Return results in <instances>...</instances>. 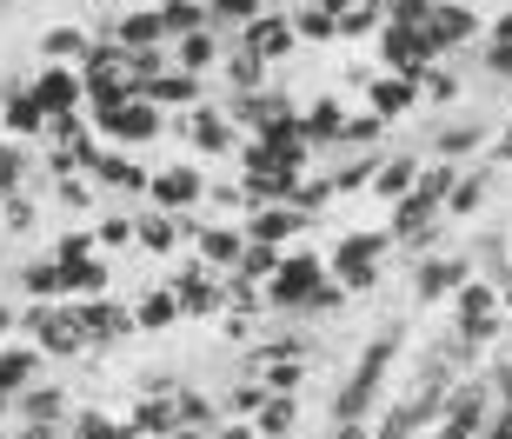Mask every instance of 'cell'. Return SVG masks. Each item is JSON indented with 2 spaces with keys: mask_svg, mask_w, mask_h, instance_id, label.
<instances>
[{
  "mask_svg": "<svg viewBox=\"0 0 512 439\" xmlns=\"http://www.w3.org/2000/svg\"><path fill=\"white\" fill-rule=\"evenodd\" d=\"M20 333H27L47 360H74L80 346H87V333H80V320H74V306H54V300L20 306Z\"/></svg>",
  "mask_w": 512,
  "mask_h": 439,
  "instance_id": "1",
  "label": "cell"
},
{
  "mask_svg": "<svg viewBox=\"0 0 512 439\" xmlns=\"http://www.w3.org/2000/svg\"><path fill=\"white\" fill-rule=\"evenodd\" d=\"M94 120H100L114 140H153V134H160V100H147V94L94 100Z\"/></svg>",
  "mask_w": 512,
  "mask_h": 439,
  "instance_id": "2",
  "label": "cell"
},
{
  "mask_svg": "<svg viewBox=\"0 0 512 439\" xmlns=\"http://www.w3.org/2000/svg\"><path fill=\"white\" fill-rule=\"evenodd\" d=\"M486 406H493V386H453L446 393V406H439V433L433 439H473L486 433Z\"/></svg>",
  "mask_w": 512,
  "mask_h": 439,
  "instance_id": "3",
  "label": "cell"
},
{
  "mask_svg": "<svg viewBox=\"0 0 512 439\" xmlns=\"http://www.w3.org/2000/svg\"><path fill=\"white\" fill-rule=\"evenodd\" d=\"M386 240H393V233H353V240L333 253V280H340L346 293L373 287V280H380V253H386Z\"/></svg>",
  "mask_w": 512,
  "mask_h": 439,
  "instance_id": "4",
  "label": "cell"
},
{
  "mask_svg": "<svg viewBox=\"0 0 512 439\" xmlns=\"http://www.w3.org/2000/svg\"><path fill=\"white\" fill-rule=\"evenodd\" d=\"M499 313H506V300H499L493 287L466 280V287H459V313H453V326H459V333H473V340L486 346V340L499 333Z\"/></svg>",
  "mask_w": 512,
  "mask_h": 439,
  "instance_id": "5",
  "label": "cell"
},
{
  "mask_svg": "<svg viewBox=\"0 0 512 439\" xmlns=\"http://www.w3.org/2000/svg\"><path fill=\"white\" fill-rule=\"evenodd\" d=\"M74 320H80V333H87V346H114V340H127L133 333V313H120L114 300H74Z\"/></svg>",
  "mask_w": 512,
  "mask_h": 439,
  "instance_id": "6",
  "label": "cell"
},
{
  "mask_svg": "<svg viewBox=\"0 0 512 439\" xmlns=\"http://www.w3.org/2000/svg\"><path fill=\"white\" fill-rule=\"evenodd\" d=\"M40 360H47V353H40L34 340L27 346H0V400H20V393L40 380Z\"/></svg>",
  "mask_w": 512,
  "mask_h": 439,
  "instance_id": "7",
  "label": "cell"
},
{
  "mask_svg": "<svg viewBox=\"0 0 512 439\" xmlns=\"http://www.w3.org/2000/svg\"><path fill=\"white\" fill-rule=\"evenodd\" d=\"M147 193H153V207H173V213H180V207H193L207 187H200V173H193V167H167V173H153Z\"/></svg>",
  "mask_w": 512,
  "mask_h": 439,
  "instance_id": "8",
  "label": "cell"
},
{
  "mask_svg": "<svg viewBox=\"0 0 512 439\" xmlns=\"http://www.w3.org/2000/svg\"><path fill=\"white\" fill-rule=\"evenodd\" d=\"M34 94H40V107H47L54 120H67L80 100H87V80H80V74H60V67H54V74H40Z\"/></svg>",
  "mask_w": 512,
  "mask_h": 439,
  "instance_id": "9",
  "label": "cell"
},
{
  "mask_svg": "<svg viewBox=\"0 0 512 439\" xmlns=\"http://www.w3.org/2000/svg\"><path fill=\"white\" fill-rule=\"evenodd\" d=\"M466 280H473V267H466V260H426L413 287H419V300H439V293H459Z\"/></svg>",
  "mask_w": 512,
  "mask_h": 439,
  "instance_id": "10",
  "label": "cell"
},
{
  "mask_svg": "<svg viewBox=\"0 0 512 439\" xmlns=\"http://www.w3.org/2000/svg\"><path fill=\"white\" fill-rule=\"evenodd\" d=\"M147 100H160V107H193L200 100V74H187V67H173V74H153L147 87H140Z\"/></svg>",
  "mask_w": 512,
  "mask_h": 439,
  "instance_id": "11",
  "label": "cell"
},
{
  "mask_svg": "<svg viewBox=\"0 0 512 439\" xmlns=\"http://www.w3.org/2000/svg\"><path fill=\"white\" fill-rule=\"evenodd\" d=\"M107 287V260H60V293L67 300H94Z\"/></svg>",
  "mask_w": 512,
  "mask_h": 439,
  "instance_id": "12",
  "label": "cell"
},
{
  "mask_svg": "<svg viewBox=\"0 0 512 439\" xmlns=\"http://www.w3.org/2000/svg\"><path fill=\"white\" fill-rule=\"evenodd\" d=\"M87 173H94V180H107V187H120V193H147L153 180L140 167H133V160H120V153H94V160H87Z\"/></svg>",
  "mask_w": 512,
  "mask_h": 439,
  "instance_id": "13",
  "label": "cell"
},
{
  "mask_svg": "<svg viewBox=\"0 0 512 439\" xmlns=\"http://www.w3.org/2000/svg\"><path fill=\"white\" fill-rule=\"evenodd\" d=\"M60 413H67V393H54V386H27L14 406V420H27V426H54Z\"/></svg>",
  "mask_w": 512,
  "mask_h": 439,
  "instance_id": "14",
  "label": "cell"
},
{
  "mask_svg": "<svg viewBox=\"0 0 512 439\" xmlns=\"http://www.w3.org/2000/svg\"><path fill=\"white\" fill-rule=\"evenodd\" d=\"M180 233H187V220H180L173 207H160V213H147V220H140V247H147V253H173V240H180Z\"/></svg>",
  "mask_w": 512,
  "mask_h": 439,
  "instance_id": "15",
  "label": "cell"
},
{
  "mask_svg": "<svg viewBox=\"0 0 512 439\" xmlns=\"http://www.w3.org/2000/svg\"><path fill=\"white\" fill-rule=\"evenodd\" d=\"M240 40H247V47H253L260 60H280L286 47H293V27H286V20H266V14H260V20H253V27H247Z\"/></svg>",
  "mask_w": 512,
  "mask_h": 439,
  "instance_id": "16",
  "label": "cell"
},
{
  "mask_svg": "<svg viewBox=\"0 0 512 439\" xmlns=\"http://www.w3.org/2000/svg\"><path fill=\"white\" fill-rule=\"evenodd\" d=\"M220 60V40L200 27V34H180L173 40V67H187V74H200V67H213Z\"/></svg>",
  "mask_w": 512,
  "mask_h": 439,
  "instance_id": "17",
  "label": "cell"
},
{
  "mask_svg": "<svg viewBox=\"0 0 512 439\" xmlns=\"http://www.w3.org/2000/svg\"><path fill=\"white\" fill-rule=\"evenodd\" d=\"M47 107H40V94L34 87H27V94H14V87H7V127H14V134H40V127H47Z\"/></svg>",
  "mask_w": 512,
  "mask_h": 439,
  "instance_id": "18",
  "label": "cell"
},
{
  "mask_svg": "<svg viewBox=\"0 0 512 439\" xmlns=\"http://www.w3.org/2000/svg\"><path fill=\"white\" fill-rule=\"evenodd\" d=\"M14 287L27 293V300H54L60 293V260H27V267L14 273Z\"/></svg>",
  "mask_w": 512,
  "mask_h": 439,
  "instance_id": "19",
  "label": "cell"
},
{
  "mask_svg": "<svg viewBox=\"0 0 512 439\" xmlns=\"http://www.w3.org/2000/svg\"><path fill=\"white\" fill-rule=\"evenodd\" d=\"M160 34H167V20H160V14H120L114 20L120 47H160Z\"/></svg>",
  "mask_w": 512,
  "mask_h": 439,
  "instance_id": "20",
  "label": "cell"
},
{
  "mask_svg": "<svg viewBox=\"0 0 512 439\" xmlns=\"http://www.w3.org/2000/svg\"><path fill=\"white\" fill-rule=\"evenodd\" d=\"M40 54H47V60H87V54H94V40L80 34V27H47V34H40Z\"/></svg>",
  "mask_w": 512,
  "mask_h": 439,
  "instance_id": "21",
  "label": "cell"
},
{
  "mask_svg": "<svg viewBox=\"0 0 512 439\" xmlns=\"http://www.w3.org/2000/svg\"><path fill=\"white\" fill-rule=\"evenodd\" d=\"M413 180H419L413 160H380V167H373V187H380V200H406V193H413Z\"/></svg>",
  "mask_w": 512,
  "mask_h": 439,
  "instance_id": "22",
  "label": "cell"
},
{
  "mask_svg": "<svg viewBox=\"0 0 512 439\" xmlns=\"http://www.w3.org/2000/svg\"><path fill=\"white\" fill-rule=\"evenodd\" d=\"M240 253H247V240H240V233H200V260H207V267L233 273V267H240Z\"/></svg>",
  "mask_w": 512,
  "mask_h": 439,
  "instance_id": "23",
  "label": "cell"
},
{
  "mask_svg": "<svg viewBox=\"0 0 512 439\" xmlns=\"http://www.w3.org/2000/svg\"><path fill=\"white\" fill-rule=\"evenodd\" d=\"M300 227V213H286V207H260L253 213V227H247V240H266V247H280L286 233Z\"/></svg>",
  "mask_w": 512,
  "mask_h": 439,
  "instance_id": "24",
  "label": "cell"
},
{
  "mask_svg": "<svg viewBox=\"0 0 512 439\" xmlns=\"http://www.w3.org/2000/svg\"><path fill=\"white\" fill-rule=\"evenodd\" d=\"M473 34V14H459V7H439V14H426V40L433 47H453V40Z\"/></svg>",
  "mask_w": 512,
  "mask_h": 439,
  "instance_id": "25",
  "label": "cell"
},
{
  "mask_svg": "<svg viewBox=\"0 0 512 439\" xmlns=\"http://www.w3.org/2000/svg\"><path fill=\"white\" fill-rule=\"evenodd\" d=\"M273 273H280V247H266V240H247V253H240L233 280H273Z\"/></svg>",
  "mask_w": 512,
  "mask_h": 439,
  "instance_id": "26",
  "label": "cell"
},
{
  "mask_svg": "<svg viewBox=\"0 0 512 439\" xmlns=\"http://www.w3.org/2000/svg\"><path fill=\"white\" fill-rule=\"evenodd\" d=\"M67 439H133V420H114V413H80L67 426Z\"/></svg>",
  "mask_w": 512,
  "mask_h": 439,
  "instance_id": "27",
  "label": "cell"
},
{
  "mask_svg": "<svg viewBox=\"0 0 512 439\" xmlns=\"http://www.w3.org/2000/svg\"><path fill=\"white\" fill-rule=\"evenodd\" d=\"M173 320H180V293H173V287L147 293V300L133 306V326H173Z\"/></svg>",
  "mask_w": 512,
  "mask_h": 439,
  "instance_id": "28",
  "label": "cell"
},
{
  "mask_svg": "<svg viewBox=\"0 0 512 439\" xmlns=\"http://www.w3.org/2000/svg\"><path fill=\"white\" fill-rule=\"evenodd\" d=\"M293 413H300L293 393H266V400H260V433L266 439H286V433H293Z\"/></svg>",
  "mask_w": 512,
  "mask_h": 439,
  "instance_id": "29",
  "label": "cell"
},
{
  "mask_svg": "<svg viewBox=\"0 0 512 439\" xmlns=\"http://www.w3.org/2000/svg\"><path fill=\"white\" fill-rule=\"evenodd\" d=\"M160 20H167V34L180 40V34H200V27H207V7H200V0H167Z\"/></svg>",
  "mask_w": 512,
  "mask_h": 439,
  "instance_id": "30",
  "label": "cell"
},
{
  "mask_svg": "<svg viewBox=\"0 0 512 439\" xmlns=\"http://www.w3.org/2000/svg\"><path fill=\"white\" fill-rule=\"evenodd\" d=\"M207 20L213 27H253L260 20V0H207Z\"/></svg>",
  "mask_w": 512,
  "mask_h": 439,
  "instance_id": "31",
  "label": "cell"
},
{
  "mask_svg": "<svg viewBox=\"0 0 512 439\" xmlns=\"http://www.w3.org/2000/svg\"><path fill=\"white\" fill-rule=\"evenodd\" d=\"M406 100H413V87H406V80H373V114H380V120L406 114Z\"/></svg>",
  "mask_w": 512,
  "mask_h": 439,
  "instance_id": "32",
  "label": "cell"
},
{
  "mask_svg": "<svg viewBox=\"0 0 512 439\" xmlns=\"http://www.w3.org/2000/svg\"><path fill=\"white\" fill-rule=\"evenodd\" d=\"M187 134L200 140V147H207V153H220V147H227V140H233V134H227V120L213 114V107H207V114H193V120H187Z\"/></svg>",
  "mask_w": 512,
  "mask_h": 439,
  "instance_id": "33",
  "label": "cell"
},
{
  "mask_svg": "<svg viewBox=\"0 0 512 439\" xmlns=\"http://www.w3.org/2000/svg\"><path fill=\"white\" fill-rule=\"evenodd\" d=\"M306 134H313V140L333 134V140H340V134H346V114L333 107V100H326V107H313V114H306Z\"/></svg>",
  "mask_w": 512,
  "mask_h": 439,
  "instance_id": "34",
  "label": "cell"
},
{
  "mask_svg": "<svg viewBox=\"0 0 512 439\" xmlns=\"http://www.w3.org/2000/svg\"><path fill=\"white\" fill-rule=\"evenodd\" d=\"M479 200H486V173H473V180H459V187H453V213H473Z\"/></svg>",
  "mask_w": 512,
  "mask_h": 439,
  "instance_id": "35",
  "label": "cell"
},
{
  "mask_svg": "<svg viewBox=\"0 0 512 439\" xmlns=\"http://www.w3.org/2000/svg\"><path fill=\"white\" fill-rule=\"evenodd\" d=\"M94 240H100V247H127V240H140V227H133V220H100Z\"/></svg>",
  "mask_w": 512,
  "mask_h": 439,
  "instance_id": "36",
  "label": "cell"
},
{
  "mask_svg": "<svg viewBox=\"0 0 512 439\" xmlns=\"http://www.w3.org/2000/svg\"><path fill=\"white\" fill-rule=\"evenodd\" d=\"M94 247H100L94 233H67V240H60V247H54V260H87V253H94Z\"/></svg>",
  "mask_w": 512,
  "mask_h": 439,
  "instance_id": "37",
  "label": "cell"
},
{
  "mask_svg": "<svg viewBox=\"0 0 512 439\" xmlns=\"http://www.w3.org/2000/svg\"><path fill=\"white\" fill-rule=\"evenodd\" d=\"M466 147H479V127H446L439 134V153H466Z\"/></svg>",
  "mask_w": 512,
  "mask_h": 439,
  "instance_id": "38",
  "label": "cell"
},
{
  "mask_svg": "<svg viewBox=\"0 0 512 439\" xmlns=\"http://www.w3.org/2000/svg\"><path fill=\"white\" fill-rule=\"evenodd\" d=\"M7 227L27 233V227H34V207H27V200H14V207H7Z\"/></svg>",
  "mask_w": 512,
  "mask_h": 439,
  "instance_id": "39",
  "label": "cell"
},
{
  "mask_svg": "<svg viewBox=\"0 0 512 439\" xmlns=\"http://www.w3.org/2000/svg\"><path fill=\"white\" fill-rule=\"evenodd\" d=\"M426 94H433V100H453L459 80H453V74H433V80H426Z\"/></svg>",
  "mask_w": 512,
  "mask_h": 439,
  "instance_id": "40",
  "label": "cell"
},
{
  "mask_svg": "<svg viewBox=\"0 0 512 439\" xmlns=\"http://www.w3.org/2000/svg\"><path fill=\"white\" fill-rule=\"evenodd\" d=\"M326 439H373V433H366L360 420H333V433H326Z\"/></svg>",
  "mask_w": 512,
  "mask_h": 439,
  "instance_id": "41",
  "label": "cell"
},
{
  "mask_svg": "<svg viewBox=\"0 0 512 439\" xmlns=\"http://www.w3.org/2000/svg\"><path fill=\"white\" fill-rule=\"evenodd\" d=\"M213 439H266V433H260V426H240V420H233V426H220Z\"/></svg>",
  "mask_w": 512,
  "mask_h": 439,
  "instance_id": "42",
  "label": "cell"
},
{
  "mask_svg": "<svg viewBox=\"0 0 512 439\" xmlns=\"http://www.w3.org/2000/svg\"><path fill=\"white\" fill-rule=\"evenodd\" d=\"M0 173H7V180H14V173H20V160H14V153H7V147H0Z\"/></svg>",
  "mask_w": 512,
  "mask_h": 439,
  "instance_id": "43",
  "label": "cell"
},
{
  "mask_svg": "<svg viewBox=\"0 0 512 439\" xmlns=\"http://www.w3.org/2000/svg\"><path fill=\"white\" fill-rule=\"evenodd\" d=\"M20 320V313H7V306H0V340H7V326H14Z\"/></svg>",
  "mask_w": 512,
  "mask_h": 439,
  "instance_id": "44",
  "label": "cell"
},
{
  "mask_svg": "<svg viewBox=\"0 0 512 439\" xmlns=\"http://www.w3.org/2000/svg\"><path fill=\"white\" fill-rule=\"evenodd\" d=\"M7 187H14V180H7V173H0V193H7Z\"/></svg>",
  "mask_w": 512,
  "mask_h": 439,
  "instance_id": "45",
  "label": "cell"
},
{
  "mask_svg": "<svg viewBox=\"0 0 512 439\" xmlns=\"http://www.w3.org/2000/svg\"><path fill=\"white\" fill-rule=\"evenodd\" d=\"M120 7H133V0H120Z\"/></svg>",
  "mask_w": 512,
  "mask_h": 439,
  "instance_id": "46",
  "label": "cell"
}]
</instances>
